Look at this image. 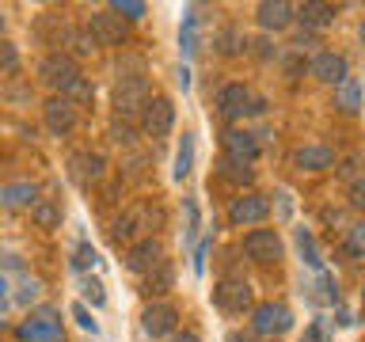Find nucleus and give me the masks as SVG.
<instances>
[{
	"mask_svg": "<svg viewBox=\"0 0 365 342\" xmlns=\"http://www.w3.org/2000/svg\"><path fill=\"white\" fill-rule=\"evenodd\" d=\"M148 103H153V91H148L145 76L118 80V88H114V110H118V118H137V114H145Z\"/></svg>",
	"mask_w": 365,
	"mask_h": 342,
	"instance_id": "obj_1",
	"label": "nucleus"
},
{
	"mask_svg": "<svg viewBox=\"0 0 365 342\" xmlns=\"http://www.w3.org/2000/svg\"><path fill=\"white\" fill-rule=\"evenodd\" d=\"M80 73H76V61H73V53H46L42 61H38V80L46 88H53V91H61L65 95V88L73 84Z\"/></svg>",
	"mask_w": 365,
	"mask_h": 342,
	"instance_id": "obj_2",
	"label": "nucleus"
},
{
	"mask_svg": "<svg viewBox=\"0 0 365 342\" xmlns=\"http://www.w3.org/2000/svg\"><path fill=\"white\" fill-rule=\"evenodd\" d=\"M251 327H255V335H262V338H278V335H285V331L293 327V312H289L285 304L267 301V304L255 308V316H251Z\"/></svg>",
	"mask_w": 365,
	"mask_h": 342,
	"instance_id": "obj_3",
	"label": "nucleus"
},
{
	"mask_svg": "<svg viewBox=\"0 0 365 342\" xmlns=\"http://www.w3.org/2000/svg\"><path fill=\"white\" fill-rule=\"evenodd\" d=\"M244 255L259 266H270V262L282 259V239L274 228H255V232L244 236Z\"/></svg>",
	"mask_w": 365,
	"mask_h": 342,
	"instance_id": "obj_4",
	"label": "nucleus"
},
{
	"mask_svg": "<svg viewBox=\"0 0 365 342\" xmlns=\"http://www.w3.org/2000/svg\"><path fill=\"white\" fill-rule=\"evenodd\" d=\"M213 304L221 308V312H228V316L247 312V308H251V285L240 281V278L217 281V285H213Z\"/></svg>",
	"mask_w": 365,
	"mask_h": 342,
	"instance_id": "obj_5",
	"label": "nucleus"
},
{
	"mask_svg": "<svg viewBox=\"0 0 365 342\" xmlns=\"http://www.w3.org/2000/svg\"><path fill=\"white\" fill-rule=\"evenodd\" d=\"M175 323H179V308L168 304V301H153L145 304L141 312V331L153 338H164V335H175Z\"/></svg>",
	"mask_w": 365,
	"mask_h": 342,
	"instance_id": "obj_6",
	"label": "nucleus"
},
{
	"mask_svg": "<svg viewBox=\"0 0 365 342\" xmlns=\"http://www.w3.org/2000/svg\"><path fill=\"white\" fill-rule=\"evenodd\" d=\"M270 217V202L262 198V194H244V198H232L228 205V221L236 228H247V224H259Z\"/></svg>",
	"mask_w": 365,
	"mask_h": 342,
	"instance_id": "obj_7",
	"label": "nucleus"
},
{
	"mask_svg": "<svg viewBox=\"0 0 365 342\" xmlns=\"http://www.w3.org/2000/svg\"><path fill=\"white\" fill-rule=\"evenodd\" d=\"M171 125H175V107H171V99L156 95V99L145 107V114H141V130L160 141V137L171 133Z\"/></svg>",
	"mask_w": 365,
	"mask_h": 342,
	"instance_id": "obj_8",
	"label": "nucleus"
},
{
	"mask_svg": "<svg viewBox=\"0 0 365 342\" xmlns=\"http://www.w3.org/2000/svg\"><path fill=\"white\" fill-rule=\"evenodd\" d=\"M88 34L96 38V46H122L125 42V19H118L114 11H96L88 19Z\"/></svg>",
	"mask_w": 365,
	"mask_h": 342,
	"instance_id": "obj_9",
	"label": "nucleus"
},
{
	"mask_svg": "<svg viewBox=\"0 0 365 342\" xmlns=\"http://www.w3.org/2000/svg\"><path fill=\"white\" fill-rule=\"evenodd\" d=\"M312 76L339 88L342 80H350V61L335 50H324V53H316V61H312Z\"/></svg>",
	"mask_w": 365,
	"mask_h": 342,
	"instance_id": "obj_10",
	"label": "nucleus"
},
{
	"mask_svg": "<svg viewBox=\"0 0 365 342\" xmlns=\"http://www.w3.org/2000/svg\"><path fill=\"white\" fill-rule=\"evenodd\" d=\"M255 16H259V27L262 31H285L289 23L297 19V8L293 4H285V0H262V4L255 8Z\"/></svg>",
	"mask_w": 365,
	"mask_h": 342,
	"instance_id": "obj_11",
	"label": "nucleus"
},
{
	"mask_svg": "<svg viewBox=\"0 0 365 342\" xmlns=\"http://www.w3.org/2000/svg\"><path fill=\"white\" fill-rule=\"evenodd\" d=\"M160 244L153 236H145V239H137V244L125 251V266H130L133 274H153L156 266H160Z\"/></svg>",
	"mask_w": 365,
	"mask_h": 342,
	"instance_id": "obj_12",
	"label": "nucleus"
},
{
	"mask_svg": "<svg viewBox=\"0 0 365 342\" xmlns=\"http://www.w3.org/2000/svg\"><path fill=\"white\" fill-rule=\"evenodd\" d=\"M42 118H46V130H50L53 137H65L76 125V107L68 99H50L42 107Z\"/></svg>",
	"mask_w": 365,
	"mask_h": 342,
	"instance_id": "obj_13",
	"label": "nucleus"
},
{
	"mask_svg": "<svg viewBox=\"0 0 365 342\" xmlns=\"http://www.w3.org/2000/svg\"><path fill=\"white\" fill-rule=\"evenodd\" d=\"M217 110H221L225 118H244L251 110V91L244 84H225L217 91Z\"/></svg>",
	"mask_w": 365,
	"mask_h": 342,
	"instance_id": "obj_14",
	"label": "nucleus"
},
{
	"mask_svg": "<svg viewBox=\"0 0 365 342\" xmlns=\"http://www.w3.org/2000/svg\"><path fill=\"white\" fill-rule=\"evenodd\" d=\"M297 19L304 23V31L316 34V31H324L339 19V8L335 4H319V0H304V4L297 8Z\"/></svg>",
	"mask_w": 365,
	"mask_h": 342,
	"instance_id": "obj_15",
	"label": "nucleus"
},
{
	"mask_svg": "<svg viewBox=\"0 0 365 342\" xmlns=\"http://www.w3.org/2000/svg\"><path fill=\"white\" fill-rule=\"evenodd\" d=\"M225 156H232V160H244V164H251V160L259 156V141H255V133H247V130H228V133H225Z\"/></svg>",
	"mask_w": 365,
	"mask_h": 342,
	"instance_id": "obj_16",
	"label": "nucleus"
},
{
	"mask_svg": "<svg viewBox=\"0 0 365 342\" xmlns=\"http://www.w3.org/2000/svg\"><path fill=\"white\" fill-rule=\"evenodd\" d=\"M293 164L301 171H327V167H335V152L327 145H304V148H297Z\"/></svg>",
	"mask_w": 365,
	"mask_h": 342,
	"instance_id": "obj_17",
	"label": "nucleus"
},
{
	"mask_svg": "<svg viewBox=\"0 0 365 342\" xmlns=\"http://www.w3.org/2000/svg\"><path fill=\"white\" fill-rule=\"evenodd\" d=\"M34 202H38V187L34 182H8V187H0V205L4 209H31Z\"/></svg>",
	"mask_w": 365,
	"mask_h": 342,
	"instance_id": "obj_18",
	"label": "nucleus"
},
{
	"mask_svg": "<svg viewBox=\"0 0 365 342\" xmlns=\"http://www.w3.org/2000/svg\"><path fill=\"white\" fill-rule=\"evenodd\" d=\"M19 342H65L61 323H50V319H31V323L19 327Z\"/></svg>",
	"mask_w": 365,
	"mask_h": 342,
	"instance_id": "obj_19",
	"label": "nucleus"
},
{
	"mask_svg": "<svg viewBox=\"0 0 365 342\" xmlns=\"http://www.w3.org/2000/svg\"><path fill=\"white\" fill-rule=\"evenodd\" d=\"M103 171H107V160H103L99 152H80V156H73V175H76V182H99Z\"/></svg>",
	"mask_w": 365,
	"mask_h": 342,
	"instance_id": "obj_20",
	"label": "nucleus"
},
{
	"mask_svg": "<svg viewBox=\"0 0 365 342\" xmlns=\"http://www.w3.org/2000/svg\"><path fill=\"white\" fill-rule=\"evenodd\" d=\"M217 175H221L225 182H232V187H251V182H255V171H251V164H244V160H232V156H225L221 164H217Z\"/></svg>",
	"mask_w": 365,
	"mask_h": 342,
	"instance_id": "obj_21",
	"label": "nucleus"
},
{
	"mask_svg": "<svg viewBox=\"0 0 365 342\" xmlns=\"http://www.w3.org/2000/svg\"><path fill=\"white\" fill-rule=\"evenodd\" d=\"M361 103H365V91H361V84L358 80H342L339 84V91H335V107L342 110V114H358L361 110Z\"/></svg>",
	"mask_w": 365,
	"mask_h": 342,
	"instance_id": "obj_22",
	"label": "nucleus"
},
{
	"mask_svg": "<svg viewBox=\"0 0 365 342\" xmlns=\"http://www.w3.org/2000/svg\"><path fill=\"white\" fill-rule=\"evenodd\" d=\"M31 217H34V224L38 228H61V202H50V198H38L31 205Z\"/></svg>",
	"mask_w": 365,
	"mask_h": 342,
	"instance_id": "obj_23",
	"label": "nucleus"
},
{
	"mask_svg": "<svg viewBox=\"0 0 365 342\" xmlns=\"http://www.w3.org/2000/svg\"><path fill=\"white\" fill-rule=\"evenodd\" d=\"M61 99H68L73 107H91V99H96V84H91L88 76H76L73 84L65 88V95Z\"/></svg>",
	"mask_w": 365,
	"mask_h": 342,
	"instance_id": "obj_24",
	"label": "nucleus"
},
{
	"mask_svg": "<svg viewBox=\"0 0 365 342\" xmlns=\"http://www.w3.org/2000/svg\"><path fill=\"white\" fill-rule=\"evenodd\" d=\"M213 46H217V53H221V57H236V53H244V50H247L244 34H240L236 27H225V31L213 38Z\"/></svg>",
	"mask_w": 365,
	"mask_h": 342,
	"instance_id": "obj_25",
	"label": "nucleus"
},
{
	"mask_svg": "<svg viewBox=\"0 0 365 342\" xmlns=\"http://www.w3.org/2000/svg\"><path fill=\"white\" fill-rule=\"evenodd\" d=\"M137 232H141V217H137V213H122L118 221L110 224V239H114V244H130Z\"/></svg>",
	"mask_w": 365,
	"mask_h": 342,
	"instance_id": "obj_26",
	"label": "nucleus"
},
{
	"mask_svg": "<svg viewBox=\"0 0 365 342\" xmlns=\"http://www.w3.org/2000/svg\"><path fill=\"white\" fill-rule=\"evenodd\" d=\"M190 167H194V137L190 133H182V145H179V152H175V182H182L190 175Z\"/></svg>",
	"mask_w": 365,
	"mask_h": 342,
	"instance_id": "obj_27",
	"label": "nucleus"
},
{
	"mask_svg": "<svg viewBox=\"0 0 365 342\" xmlns=\"http://www.w3.org/2000/svg\"><path fill=\"white\" fill-rule=\"evenodd\" d=\"M297 251H301V259H304L312 270L324 266V259H319V247H316V239H312V232H308V228H297Z\"/></svg>",
	"mask_w": 365,
	"mask_h": 342,
	"instance_id": "obj_28",
	"label": "nucleus"
},
{
	"mask_svg": "<svg viewBox=\"0 0 365 342\" xmlns=\"http://www.w3.org/2000/svg\"><path fill=\"white\" fill-rule=\"evenodd\" d=\"M168 289H171V266H168V262H160V266L145 278V293L148 296H153V293L160 296V293H168Z\"/></svg>",
	"mask_w": 365,
	"mask_h": 342,
	"instance_id": "obj_29",
	"label": "nucleus"
},
{
	"mask_svg": "<svg viewBox=\"0 0 365 342\" xmlns=\"http://www.w3.org/2000/svg\"><path fill=\"white\" fill-rule=\"evenodd\" d=\"M179 42H182V53H194L198 50V16H194V11H187V16H182V34H179Z\"/></svg>",
	"mask_w": 365,
	"mask_h": 342,
	"instance_id": "obj_30",
	"label": "nucleus"
},
{
	"mask_svg": "<svg viewBox=\"0 0 365 342\" xmlns=\"http://www.w3.org/2000/svg\"><path fill=\"white\" fill-rule=\"evenodd\" d=\"M65 42L73 46V53H76V57H91V53L99 50L96 38H91L88 31H65Z\"/></svg>",
	"mask_w": 365,
	"mask_h": 342,
	"instance_id": "obj_31",
	"label": "nucleus"
},
{
	"mask_svg": "<svg viewBox=\"0 0 365 342\" xmlns=\"http://www.w3.org/2000/svg\"><path fill=\"white\" fill-rule=\"evenodd\" d=\"M346 251L354 259H365V221H354L346 228Z\"/></svg>",
	"mask_w": 365,
	"mask_h": 342,
	"instance_id": "obj_32",
	"label": "nucleus"
},
{
	"mask_svg": "<svg viewBox=\"0 0 365 342\" xmlns=\"http://www.w3.org/2000/svg\"><path fill=\"white\" fill-rule=\"evenodd\" d=\"M110 11H114L118 19H145V11H148V8L141 4V0H114Z\"/></svg>",
	"mask_w": 365,
	"mask_h": 342,
	"instance_id": "obj_33",
	"label": "nucleus"
},
{
	"mask_svg": "<svg viewBox=\"0 0 365 342\" xmlns=\"http://www.w3.org/2000/svg\"><path fill=\"white\" fill-rule=\"evenodd\" d=\"M0 73H19V50L8 38H0Z\"/></svg>",
	"mask_w": 365,
	"mask_h": 342,
	"instance_id": "obj_34",
	"label": "nucleus"
},
{
	"mask_svg": "<svg viewBox=\"0 0 365 342\" xmlns=\"http://www.w3.org/2000/svg\"><path fill=\"white\" fill-rule=\"evenodd\" d=\"M84 296H88L96 308L107 304V293H103V281H99V278H84Z\"/></svg>",
	"mask_w": 365,
	"mask_h": 342,
	"instance_id": "obj_35",
	"label": "nucleus"
},
{
	"mask_svg": "<svg viewBox=\"0 0 365 342\" xmlns=\"http://www.w3.org/2000/svg\"><path fill=\"white\" fill-rule=\"evenodd\" d=\"M73 262H76V270H88V266H96V262H99V255H96V247H91V244H80Z\"/></svg>",
	"mask_w": 365,
	"mask_h": 342,
	"instance_id": "obj_36",
	"label": "nucleus"
},
{
	"mask_svg": "<svg viewBox=\"0 0 365 342\" xmlns=\"http://www.w3.org/2000/svg\"><path fill=\"white\" fill-rule=\"evenodd\" d=\"M350 205L358 213H365V179H354L350 182Z\"/></svg>",
	"mask_w": 365,
	"mask_h": 342,
	"instance_id": "obj_37",
	"label": "nucleus"
},
{
	"mask_svg": "<svg viewBox=\"0 0 365 342\" xmlns=\"http://www.w3.org/2000/svg\"><path fill=\"white\" fill-rule=\"evenodd\" d=\"M110 141H114V145H133V130H130L125 122H114V125H110Z\"/></svg>",
	"mask_w": 365,
	"mask_h": 342,
	"instance_id": "obj_38",
	"label": "nucleus"
},
{
	"mask_svg": "<svg viewBox=\"0 0 365 342\" xmlns=\"http://www.w3.org/2000/svg\"><path fill=\"white\" fill-rule=\"evenodd\" d=\"M73 319H76L84 331H91V335H96V319H91V312H88L84 304H73Z\"/></svg>",
	"mask_w": 365,
	"mask_h": 342,
	"instance_id": "obj_39",
	"label": "nucleus"
},
{
	"mask_svg": "<svg viewBox=\"0 0 365 342\" xmlns=\"http://www.w3.org/2000/svg\"><path fill=\"white\" fill-rule=\"evenodd\" d=\"M210 247H213V239H202L198 251H194V274H205V255H210Z\"/></svg>",
	"mask_w": 365,
	"mask_h": 342,
	"instance_id": "obj_40",
	"label": "nucleus"
},
{
	"mask_svg": "<svg viewBox=\"0 0 365 342\" xmlns=\"http://www.w3.org/2000/svg\"><path fill=\"white\" fill-rule=\"evenodd\" d=\"M301 342H327V331H324V323H308Z\"/></svg>",
	"mask_w": 365,
	"mask_h": 342,
	"instance_id": "obj_41",
	"label": "nucleus"
},
{
	"mask_svg": "<svg viewBox=\"0 0 365 342\" xmlns=\"http://www.w3.org/2000/svg\"><path fill=\"white\" fill-rule=\"evenodd\" d=\"M361 164H365V156H354L350 164L342 167V179H354V175H358V171H361Z\"/></svg>",
	"mask_w": 365,
	"mask_h": 342,
	"instance_id": "obj_42",
	"label": "nucleus"
},
{
	"mask_svg": "<svg viewBox=\"0 0 365 342\" xmlns=\"http://www.w3.org/2000/svg\"><path fill=\"white\" fill-rule=\"evenodd\" d=\"M187 217H190V228H187V236H194V232H198V205H194V202H187Z\"/></svg>",
	"mask_w": 365,
	"mask_h": 342,
	"instance_id": "obj_43",
	"label": "nucleus"
},
{
	"mask_svg": "<svg viewBox=\"0 0 365 342\" xmlns=\"http://www.w3.org/2000/svg\"><path fill=\"white\" fill-rule=\"evenodd\" d=\"M312 42H316V34H312V31H301L293 46H297V50H304V46H312Z\"/></svg>",
	"mask_w": 365,
	"mask_h": 342,
	"instance_id": "obj_44",
	"label": "nucleus"
},
{
	"mask_svg": "<svg viewBox=\"0 0 365 342\" xmlns=\"http://www.w3.org/2000/svg\"><path fill=\"white\" fill-rule=\"evenodd\" d=\"M171 342H202L194 331H182V335H171Z\"/></svg>",
	"mask_w": 365,
	"mask_h": 342,
	"instance_id": "obj_45",
	"label": "nucleus"
},
{
	"mask_svg": "<svg viewBox=\"0 0 365 342\" xmlns=\"http://www.w3.org/2000/svg\"><path fill=\"white\" fill-rule=\"evenodd\" d=\"M179 84H182V91H187V88H190V73H187V65H182V68H179Z\"/></svg>",
	"mask_w": 365,
	"mask_h": 342,
	"instance_id": "obj_46",
	"label": "nucleus"
},
{
	"mask_svg": "<svg viewBox=\"0 0 365 342\" xmlns=\"http://www.w3.org/2000/svg\"><path fill=\"white\" fill-rule=\"evenodd\" d=\"M228 342H251L247 335H240V331H232V335H228Z\"/></svg>",
	"mask_w": 365,
	"mask_h": 342,
	"instance_id": "obj_47",
	"label": "nucleus"
},
{
	"mask_svg": "<svg viewBox=\"0 0 365 342\" xmlns=\"http://www.w3.org/2000/svg\"><path fill=\"white\" fill-rule=\"evenodd\" d=\"M358 38H361V46H365V19H361V31H358Z\"/></svg>",
	"mask_w": 365,
	"mask_h": 342,
	"instance_id": "obj_48",
	"label": "nucleus"
},
{
	"mask_svg": "<svg viewBox=\"0 0 365 342\" xmlns=\"http://www.w3.org/2000/svg\"><path fill=\"white\" fill-rule=\"evenodd\" d=\"M4 289H8V285H4V278H0V296H4Z\"/></svg>",
	"mask_w": 365,
	"mask_h": 342,
	"instance_id": "obj_49",
	"label": "nucleus"
},
{
	"mask_svg": "<svg viewBox=\"0 0 365 342\" xmlns=\"http://www.w3.org/2000/svg\"><path fill=\"white\" fill-rule=\"evenodd\" d=\"M0 34H4V16H0Z\"/></svg>",
	"mask_w": 365,
	"mask_h": 342,
	"instance_id": "obj_50",
	"label": "nucleus"
},
{
	"mask_svg": "<svg viewBox=\"0 0 365 342\" xmlns=\"http://www.w3.org/2000/svg\"><path fill=\"white\" fill-rule=\"evenodd\" d=\"M361 301H365V289H361Z\"/></svg>",
	"mask_w": 365,
	"mask_h": 342,
	"instance_id": "obj_51",
	"label": "nucleus"
},
{
	"mask_svg": "<svg viewBox=\"0 0 365 342\" xmlns=\"http://www.w3.org/2000/svg\"><path fill=\"white\" fill-rule=\"evenodd\" d=\"M270 342H278V338H270Z\"/></svg>",
	"mask_w": 365,
	"mask_h": 342,
	"instance_id": "obj_52",
	"label": "nucleus"
}]
</instances>
